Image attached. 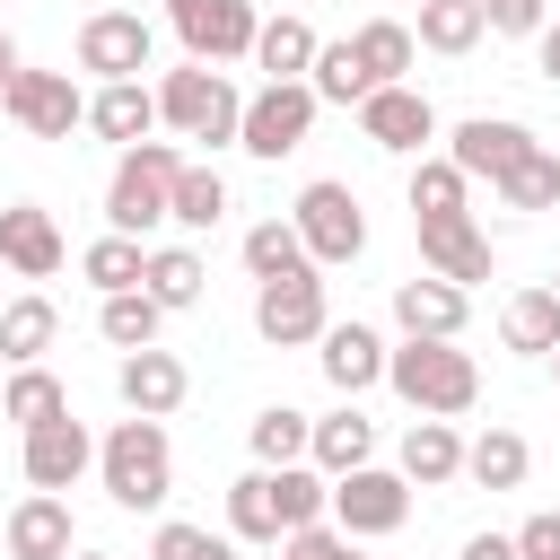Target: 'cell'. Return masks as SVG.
Listing matches in <instances>:
<instances>
[{"mask_svg": "<svg viewBox=\"0 0 560 560\" xmlns=\"http://www.w3.org/2000/svg\"><path fill=\"white\" fill-rule=\"evenodd\" d=\"M385 385H394L411 411H429V420H464V411L481 402V368H472V350H455V341H420V332H402V341L385 350Z\"/></svg>", "mask_w": 560, "mask_h": 560, "instance_id": "6da1fadb", "label": "cell"}, {"mask_svg": "<svg viewBox=\"0 0 560 560\" xmlns=\"http://www.w3.org/2000/svg\"><path fill=\"white\" fill-rule=\"evenodd\" d=\"M96 481H105V499L114 508H166V490H175V446H166V420H114L105 438H96Z\"/></svg>", "mask_w": 560, "mask_h": 560, "instance_id": "7a4b0ae2", "label": "cell"}, {"mask_svg": "<svg viewBox=\"0 0 560 560\" xmlns=\"http://www.w3.org/2000/svg\"><path fill=\"white\" fill-rule=\"evenodd\" d=\"M158 122H166V131H184V140L228 149V140H236V122H245V96H236V79H228L219 61H175V70L158 79Z\"/></svg>", "mask_w": 560, "mask_h": 560, "instance_id": "3957f363", "label": "cell"}, {"mask_svg": "<svg viewBox=\"0 0 560 560\" xmlns=\"http://www.w3.org/2000/svg\"><path fill=\"white\" fill-rule=\"evenodd\" d=\"M175 175H184V149H175V140H140V149H122V158H114V184H105V228H114V236H149V228H166V210H175Z\"/></svg>", "mask_w": 560, "mask_h": 560, "instance_id": "277c9868", "label": "cell"}, {"mask_svg": "<svg viewBox=\"0 0 560 560\" xmlns=\"http://www.w3.org/2000/svg\"><path fill=\"white\" fill-rule=\"evenodd\" d=\"M315 114H324V96H315L306 79H262V88L245 96V122H236V149H245V158H262V166H280L289 149H306V131H315Z\"/></svg>", "mask_w": 560, "mask_h": 560, "instance_id": "5b68a950", "label": "cell"}, {"mask_svg": "<svg viewBox=\"0 0 560 560\" xmlns=\"http://www.w3.org/2000/svg\"><path fill=\"white\" fill-rule=\"evenodd\" d=\"M298 236H306V254H315V271H332V262H359L368 254V210H359V192L350 184H332V175H315L306 192H298Z\"/></svg>", "mask_w": 560, "mask_h": 560, "instance_id": "8992f818", "label": "cell"}, {"mask_svg": "<svg viewBox=\"0 0 560 560\" xmlns=\"http://www.w3.org/2000/svg\"><path fill=\"white\" fill-rule=\"evenodd\" d=\"M324 324H332V298H324L315 262L289 271V280H254V332L271 350H306V341H324Z\"/></svg>", "mask_w": 560, "mask_h": 560, "instance_id": "52a82bcc", "label": "cell"}, {"mask_svg": "<svg viewBox=\"0 0 560 560\" xmlns=\"http://www.w3.org/2000/svg\"><path fill=\"white\" fill-rule=\"evenodd\" d=\"M350 542H376V534H402L411 516V481L385 472V464H359V472H332V508H324Z\"/></svg>", "mask_w": 560, "mask_h": 560, "instance_id": "ba28073f", "label": "cell"}, {"mask_svg": "<svg viewBox=\"0 0 560 560\" xmlns=\"http://www.w3.org/2000/svg\"><path fill=\"white\" fill-rule=\"evenodd\" d=\"M175 18V44H184V61H254V35H262V18H254V0H184V9H166Z\"/></svg>", "mask_w": 560, "mask_h": 560, "instance_id": "9c48e42d", "label": "cell"}, {"mask_svg": "<svg viewBox=\"0 0 560 560\" xmlns=\"http://www.w3.org/2000/svg\"><path fill=\"white\" fill-rule=\"evenodd\" d=\"M0 105H9V122H18L26 140H70V131L88 122V96H79L70 70H18V79L0 88Z\"/></svg>", "mask_w": 560, "mask_h": 560, "instance_id": "30bf717a", "label": "cell"}, {"mask_svg": "<svg viewBox=\"0 0 560 560\" xmlns=\"http://www.w3.org/2000/svg\"><path fill=\"white\" fill-rule=\"evenodd\" d=\"M149 61H158V26L140 9H96L79 26V70H96V88L105 79H140Z\"/></svg>", "mask_w": 560, "mask_h": 560, "instance_id": "8fae6325", "label": "cell"}, {"mask_svg": "<svg viewBox=\"0 0 560 560\" xmlns=\"http://www.w3.org/2000/svg\"><path fill=\"white\" fill-rule=\"evenodd\" d=\"M18 472H26V490H79V472H96V438H88V420H79V411H61V420L26 429Z\"/></svg>", "mask_w": 560, "mask_h": 560, "instance_id": "7c38bea8", "label": "cell"}, {"mask_svg": "<svg viewBox=\"0 0 560 560\" xmlns=\"http://www.w3.org/2000/svg\"><path fill=\"white\" fill-rule=\"evenodd\" d=\"M411 228H420V271H438V280H455V289L490 280V236L472 228V210H429V219H411Z\"/></svg>", "mask_w": 560, "mask_h": 560, "instance_id": "4fadbf2b", "label": "cell"}, {"mask_svg": "<svg viewBox=\"0 0 560 560\" xmlns=\"http://www.w3.org/2000/svg\"><path fill=\"white\" fill-rule=\"evenodd\" d=\"M359 131H368L376 149H394V158H420V149L438 140V105H429L411 79H394V88H376V96L359 105Z\"/></svg>", "mask_w": 560, "mask_h": 560, "instance_id": "5bb4252c", "label": "cell"}, {"mask_svg": "<svg viewBox=\"0 0 560 560\" xmlns=\"http://www.w3.org/2000/svg\"><path fill=\"white\" fill-rule=\"evenodd\" d=\"M394 324L420 332V341H464V324H472V289L438 280V271H411V280H394Z\"/></svg>", "mask_w": 560, "mask_h": 560, "instance_id": "9a60e30c", "label": "cell"}, {"mask_svg": "<svg viewBox=\"0 0 560 560\" xmlns=\"http://www.w3.org/2000/svg\"><path fill=\"white\" fill-rule=\"evenodd\" d=\"M315 368H324V385L341 394V402H359L368 385H385V332L376 324H324V341H315Z\"/></svg>", "mask_w": 560, "mask_h": 560, "instance_id": "2e32d148", "label": "cell"}, {"mask_svg": "<svg viewBox=\"0 0 560 560\" xmlns=\"http://www.w3.org/2000/svg\"><path fill=\"white\" fill-rule=\"evenodd\" d=\"M114 394H122V411H140V420H166V411H184V394H192V368L175 359V350H122V368H114Z\"/></svg>", "mask_w": 560, "mask_h": 560, "instance_id": "e0dca14e", "label": "cell"}, {"mask_svg": "<svg viewBox=\"0 0 560 560\" xmlns=\"http://www.w3.org/2000/svg\"><path fill=\"white\" fill-rule=\"evenodd\" d=\"M525 149H534V131H525V122H508V114H472V122H455V131H446V158H455L472 184H499Z\"/></svg>", "mask_w": 560, "mask_h": 560, "instance_id": "ac0fdd59", "label": "cell"}, {"mask_svg": "<svg viewBox=\"0 0 560 560\" xmlns=\"http://www.w3.org/2000/svg\"><path fill=\"white\" fill-rule=\"evenodd\" d=\"M61 254H70V245H61V228H52L44 201H9V210H0V262H9L18 280H52Z\"/></svg>", "mask_w": 560, "mask_h": 560, "instance_id": "d6986e66", "label": "cell"}, {"mask_svg": "<svg viewBox=\"0 0 560 560\" xmlns=\"http://www.w3.org/2000/svg\"><path fill=\"white\" fill-rule=\"evenodd\" d=\"M79 551V525H70V499L61 490H26L9 508V560H70Z\"/></svg>", "mask_w": 560, "mask_h": 560, "instance_id": "ffe728a7", "label": "cell"}, {"mask_svg": "<svg viewBox=\"0 0 560 560\" xmlns=\"http://www.w3.org/2000/svg\"><path fill=\"white\" fill-rule=\"evenodd\" d=\"M394 472L411 481V490H446V481H464V438H455V420H411L402 429V446H394Z\"/></svg>", "mask_w": 560, "mask_h": 560, "instance_id": "44dd1931", "label": "cell"}, {"mask_svg": "<svg viewBox=\"0 0 560 560\" xmlns=\"http://www.w3.org/2000/svg\"><path fill=\"white\" fill-rule=\"evenodd\" d=\"M88 131L114 140V149H140V140L158 131V88H149V79H105V88L88 96Z\"/></svg>", "mask_w": 560, "mask_h": 560, "instance_id": "7402d4cb", "label": "cell"}, {"mask_svg": "<svg viewBox=\"0 0 560 560\" xmlns=\"http://www.w3.org/2000/svg\"><path fill=\"white\" fill-rule=\"evenodd\" d=\"M306 464H315V472H359V464H376V420H368L359 402L324 411V420H315V446H306Z\"/></svg>", "mask_w": 560, "mask_h": 560, "instance_id": "603a6c76", "label": "cell"}, {"mask_svg": "<svg viewBox=\"0 0 560 560\" xmlns=\"http://www.w3.org/2000/svg\"><path fill=\"white\" fill-rule=\"evenodd\" d=\"M525 472H534L525 429H481V438H464V481H472V490H525Z\"/></svg>", "mask_w": 560, "mask_h": 560, "instance_id": "cb8c5ba5", "label": "cell"}, {"mask_svg": "<svg viewBox=\"0 0 560 560\" xmlns=\"http://www.w3.org/2000/svg\"><path fill=\"white\" fill-rule=\"evenodd\" d=\"M52 332H61V306H52L44 289L0 298V359H9V368H35V359L52 350Z\"/></svg>", "mask_w": 560, "mask_h": 560, "instance_id": "d4e9b609", "label": "cell"}, {"mask_svg": "<svg viewBox=\"0 0 560 560\" xmlns=\"http://www.w3.org/2000/svg\"><path fill=\"white\" fill-rule=\"evenodd\" d=\"M315 52H324V35H315L298 9L262 18V35H254V70H262V79H306V70H315Z\"/></svg>", "mask_w": 560, "mask_h": 560, "instance_id": "484cf974", "label": "cell"}, {"mask_svg": "<svg viewBox=\"0 0 560 560\" xmlns=\"http://www.w3.org/2000/svg\"><path fill=\"white\" fill-rule=\"evenodd\" d=\"M499 341L525 350V359H551L560 350V289H516L499 306Z\"/></svg>", "mask_w": 560, "mask_h": 560, "instance_id": "4316f807", "label": "cell"}, {"mask_svg": "<svg viewBox=\"0 0 560 560\" xmlns=\"http://www.w3.org/2000/svg\"><path fill=\"white\" fill-rule=\"evenodd\" d=\"M61 411H70V385H61L44 359H35V368H18V376L0 385V420H18V438H26V429H44V420H61Z\"/></svg>", "mask_w": 560, "mask_h": 560, "instance_id": "83f0119b", "label": "cell"}, {"mask_svg": "<svg viewBox=\"0 0 560 560\" xmlns=\"http://www.w3.org/2000/svg\"><path fill=\"white\" fill-rule=\"evenodd\" d=\"M228 534H236V542H254V551H271V542H280L271 464H254V472H236V481H228Z\"/></svg>", "mask_w": 560, "mask_h": 560, "instance_id": "f1b7e54d", "label": "cell"}, {"mask_svg": "<svg viewBox=\"0 0 560 560\" xmlns=\"http://www.w3.org/2000/svg\"><path fill=\"white\" fill-rule=\"evenodd\" d=\"M236 254H245V271H254V280H289V271H306V262H315V254H306V236H298V219H254Z\"/></svg>", "mask_w": 560, "mask_h": 560, "instance_id": "f546056e", "label": "cell"}, {"mask_svg": "<svg viewBox=\"0 0 560 560\" xmlns=\"http://www.w3.org/2000/svg\"><path fill=\"white\" fill-rule=\"evenodd\" d=\"M140 289H149L166 315H184V306H201L210 271H201V254H192V245H158V254H149V271H140Z\"/></svg>", "mask_w": 560, "mask_h": 560, "instance_id": "4dcf8cb0", "label": "cell"}, {"mask_svg": "<svg viewBox=\"0 0 560 560\" xmlns=\"http://www.w3.org/2000/svg\"><path fill=\"white\" fill-rule=\"evenodd\" d=\"M306 88H315L324 105H368V96H376V70H368V61H359V44L341 35V44H324V52H315Z\"/></svg>", "mask_w": 560, "mask_h": 560, "instance_id": "1f68e13d", "label": "cell"}, {"mask_svg": "<svg viewBox=\"0 0 560 560\" xmlns=\"http://www.w3.org/2000/svg\"><path fill=\"white\" fill-rule=\"evenodd\" d=\"M245 446H254V464H306L315 420H306V411H289V402H271V411H254V420H245Z\"/></svg>", "mask_w": 560, "mask_h": 560, "instance_id": "d6a6232c", "label": "cell"}, {"mask_svg": "<svg viewBox=\"0 0 560 560\" xmlns=\"http://www.w3.org/2000/svg\"><path fill=\"white\" fill-rule=\"evenodd\" d=\"M490 192H499L508 210H551V201H560V149H551V140H534V149H525Z\"/></svg>", "mask_w": 560, "mask_h": 560, "instance_id": "836d02e7", "label": "cell"}, {"mask_svg": "<svg viewBox=\"0 0 560 560\" xmlns=\"http://www.w3.org/2000/svg\"><path fill=\"white\" fill-rule=\"evenodd\" d=\"M411 35L455 61V52H472V44L490 35V18H481V0H420V26H411Z\"/></svg>", "mask_w": 560, "mask_h": 560, "instance_id": "e575fe53", "label": "cell"}, {"mask_svg": "<svg viewBox=\"0 0 560 560\" xmlns=\"http://www.w3.org/2000/svg\"><path fill=\"white\" fill-rule=\"evenodd\" d=\"M158 324H166V306H158L149 289H114V298L96 306V332H105L114 350H149V341H158Z\"/></svg>", "mask_w": 560, "mask_h": 560, "instance_id": "d590c367", "label": "cell"}, {"mask_svg": "<svg viewBox=\"0 0 560 560\" xmlns=\"http://www.w3.org/2000/svg\"><path fill=\"white\" fill-rule=\"evenodd\" d=\"M166 219H175V228H192V236H201V228H219V219H228V175L184 158V175H175V210H166Z\"/></svg>", "mask_w": 560, "mask_h": 560, "instance_id": "8d00e7d4", "label": "cell"}, {"mask_svg": "<svg viewBox=\"0 0 560 560\" xmlns=\"http://www.w3.org/2000/svg\"><path fill=\"white\" fill-rule=\"evenodd\" d=\"M79 271L96 280V298H114V289H140V271H149V245H140V236H114V228H105V236H96V245L79 254Z\"/></svg>", "mask_w": 560, "mask_h": 560, "instance_id": "74e56055", "label": "cell"}, {"mask_svg": "<svg viewBox=\"0 0 560 560\" xmlns=\"http://www.w3.org/2000/svg\"><path fill=\"white\" fill-rule=\"evenodd\" d=\"M350 44H359V61L376 70V88H394V79L411 70V52H420V35H411L402 18H368V26L350 35Z\"/></svg>", "mask_w": 560, "mask_h": 560, "instance_id": "f35d334b", "label": "cell"}, {"mask_svg": "<svg viewBox=\"0 0 560 560\" xmlns=\"http://www.w3.org/2000/svg\"><path fill=\"white\" fill-rule=\"evenodd\" d=\"M472 201V175L455 166V158H420L411 166V219H429V210H464Z\"/></svg>", "mask_w": 560, "mask_h": 560, "instance_id": "ab89813d", "label": "cell"}, {"mask_svg": "<svg viewBox=\"0 0 560 560\" xmlns=\"http://www.w3.org/2000/svg\"><path fill=\"white\" fill-rule=\"evenodd\" d=\"M149 560H245V551H236V534H210V525L166 516V525L149 534Z\"/></svg>", "mask_w": 560, "mask_h": 560, "instance_id": "60d3db41", "label": "cell"}, {"mask_svg": "<svg viewBox=\"0 0 560 560\" xmlns=\"http://www.w3.org/2000/svg\"><path fill=\"white\" fill-rule=\"evenodd\" d=\"M280 560H350V534H341L332 516H315V525L280 534Z\"/></svg>", "mask_w": 560, "mask_h": 560, "instance_id": "b9f144b4", "label": "cell"}, {"mask_svg": "<svg viewBox=\"0 0 560 560\" xmlns=\"http://www.w3.org/2000/svg\"><path fill=\"white\" fill-rule=\"evenodd\" d=\"M490 35H542L551 26V0H481Z\"/></svg>", "mask_w": 560, "mask_h": 560, "instance_id": "7bdbcfd3", "label": "cell"}, {"mask_svg": "<svg viewBox=\"0 0 560 560\" xmlns=\"http://www.w3.org/2000/svg\"><path fill=\"white\" fill-rule=\"evenodd\" d=\"M516 551H525V560H560V516H551V508L525 516V525H516Z\"/></svg>", "mask_w": 560, "mask_h": 560, "instance_id": "ee69618b", "label": "cell"}, {"mask_svg": "<svg viewBox=\"0 0 560 560\" xmlns=\"http://www.w3.org/2000/svg\"><path fill=\"white\" fill-rule=\"evenodd\" d=\"M455 560H525V551H516V534H472Z\"/></svg>", "mask_w": 560, "mask_h": 560, "instance_id": "f6af8a7d", "label": "cell"}, {"mask_svg": "<svg viewBox=\"0 0 560 560\" xmlns=\"http://www.w3.org/2000/svg\"><path fill=\"white\" fill-rule=\"evenodd\" d=\"M534 70H542V79H551V88H560V18H551V26H542V35H534Z\"/></svg>", "mask_w": 560, "mask_h": 560, "instance_id": "bcb514c9", "label": "cell"}, {"mask_svg": "<svg viewBox=\"0 0 560 560\" xmlns=\"http://www.w3.org/2000/svg\"><path fill=\"white\" fill-rule=\"evenodd\" d=\"M18 70H26V61H18V35H9V26H0V88H9V79H18Z\"/></svg>", "mask_w": 560, "mask_h": 560, "instance_id": "7dc6e473", "label": "cell"}, {"mask_svg": "<svg viewBox=\"0 0 560 560\" xmlns=\"http://www.w3.org/2000/svg\"><path fill=\"white\" fill-rule=\"evenodd\" d=\"M70 560H114V551H70Z\"/></svg>", "mask_w": 560, "mask_h": 560, "instance_id": "c3c4849f", "label": "cell"}, {"mask_svg": "<svg viewBox=\"0 0 560 560\" xmlns=\"http://www.w3.org/2000/svg\"><path fill=\"white\" fill-rule=\"evenodd\" d=\"M262 560H280V542H271V551H262Z\"/></svg>", "mask_w": 560, "mask_h": 560, "instance_id": "681fc988", "label": "cell"}, {"mask_svg": "<svg viewBox=\"0 0 560 560\" xmlns=\"http://www.w3.org/2000/svg\"><path fill=\"white\" fill-rule=\"evenodd\" d=\"M551 376H560V350H551Z\"/></svg>", "mask_w": 560, "mask_h": 560, "instance_id": "f907efd6", "label": "cell"}, {"mask_svg": "<svg viewBox=\"0 0 560 560\" xmlns=\"http://www.w3.org/2000/svg\"><path fill=\"white\" fill-rule=\"evenodd\" d=\"M166 9H184V0H166Z\"/></svg>", "mask_w": 560, "mask_h": 560, "instance_id": "816d5d0a", "label": "cell"}, {"mask_svg": "<svg viewBox=\"0 0 560 560\" xmlns=\"http://www.w3.org/2000/svg\"><path fill=\"white\" fill-rule=\"evenodd\" d=\"M551 289H560V271H551Z\"/></svg>", "mask_w": 560, "mask_h": 560, "instance_id": "f5cc1de1", "label": "cell"}, {"mask_svg": "<svg viewBox=\"0 0 560 560\" xmlns=\"http://www.w3.org/2000/svg\"><path fill=\"white\" fill-rule=\"evenodd\" d=\"M350 560H368V551H350Z\"/></svg>", "mask_w": 560, "mask_h": 560, "instance_id": "db71d44e", "label": "cell"}, {"mask_svg": "<svg viewBox=\"0 0 560 560\" xmlns=\"http://www.w3.org/2000/svg\"><path fill=\"white\" fill-rule=\"evenodd\" d=\"M0 271H9V262H0Z\"/></svg>", "mask_w": 560, "mask_h": 560, "instance_id": "11a10c76", "label": "cell"}]
</instances>
